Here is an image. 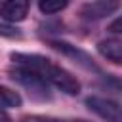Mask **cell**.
I'll return each instance as SVG.
<instances>
[{
    "label": "cell",
    "instance_id": "6da1fadb",
    "mask_svg": "<svg viewBox=\"0 0 122 122\" xmlns=\"http://www.w3.org/2000/svg\"><path fill=\"white\" fill-rule=\"evenodd\" d=\"M11 61L17 67L34 72L46 84H53L63 93L76 95L80 92V82L69 71H65L63 67L51 63V59H48L44 55H38V53H19L17 51V53H11Z\"/></svg>",
    "mask_w": 122,
    "mask_h": 122
},
{
    "label": "cell",
    "instance_id": "7a4b0ae2",
    "mask_svg": "<svg viewBox=\"0 0 122 122\" xmlns=\"http://www.w3.org/2000/svg\"><path fill=\"white\" fill-rule=\"evenodd\" d=\"M10 76H11V80H15V82H19L23 88H27V90H29V93H30L34 99L44 101V99H48V97H50L48 84H46L40 76H36L34 72H30V71H27V69L17 67L15 71H11V72H10Z\"/></svg>",
    "mask_w": 122,
    "mask_h": 122
},
{
    "label": "cell",
    "instance_id": "3957f363",
    "mask_svg": "<svg viewBox=\"0 0 122 122\" xmlns=\"http://www.w3.org/2000/svg\"><path fill=\"white\" fill-rule=\"evenodd\" d=\"M86 105L92 112H95L97 116H101L107 122H122V112H120V105L112 99L107 97H97L92 95L86 99Z\"/></svg>",
    "mask_w": 122,
    "mask_h": 122
},
{
    "label": "cell",
    "instance_id": "277c9868",
    "mask_svg": "<svg viewBox=\"0 0 122 122\" xmlns=\"http://www.w3.org/2000/svg\"><path fill=\"white\" fill-rule=\"evenodd\" d=\"M120 8V4L116 0H97V2H88L82 6L80 15L84 19H101L111 15L112 11H116Z\"/></svg>",
    "mask_w": 122,
    "mask_h": 122
},
{
    "label": "cell",
    "instance_id": "5b68a950",
    "mask_svg": "<svg viewBox=\"0 0 122 122\" xmlns=\"http://www.w3.org/2000/svg\"><path fill=\"white\" fill-rule=\"evenodd\" d=\"M27 11H29V2H23V0H10L0 6V15L8 23L23 21L27 17Z\"/></svg>",
    "mask_w": 122,
    "mask_h": 122
},
{
    "label": "cell",
    "instance_id": "8992f818",
    "mask_svg": "<svg viewBox=\"0 0 122 122\" xmlns=\"http://www.w3.org/2000/svg\"><path fill=\"white\" fill-rule=\"evenodd\" d=\"M50 46L53 48V50H57V51H61V53H65V55H69V57H74L80 65H84V67H88V69H95V65L92 63V59L88 57V53H84L82 50H78L76 46H71V44H67V42H61V40H51L50 42Z\"/></svg>",
    "mask_w": 122,
    "mask_h": 122
},
{
    "label": "cell",
    "instance_id": "52a82bcc",
    "mask_svg": "<svg viewBox=\"0 0 122 122\" xmlns=\"http://www.w3.org/2000/svg\"><path fill=\"white\" fill-rule=\"evenodd\" d=\"M97 51L107 57L109 61L120 65L122 63V42L118 38H107V40H101L97 44Z\"/></svg>",
    "mask_w": 122,
    "mask_h": 122
},
{
    "label": "cell",
    "instance_id": "ba28073f",
    "mask_svg": "<svg viewBox=\"0 0 122 122\" xmlns=\"http://www.w3.org/2000/svg\"><path fill=\"white\" fill-rule=\"evenodd\" d=\"M21 101H23V99H21V95H19L15 90H11V88L0 84V109H2V111H4V109L19 107Z\"/></svg>",
    "mask_w": 122,
    "mask_h": 122
},
{
    "label": "cell",
    "instance_id": "9c48e42d",
    "mask_svg": "<svg viewBox=\"0 0 122 122\" xmlns=\"http://www.w3.org/2000/svg\"><path fill=\"white\" fill-rule=\"evenodd\" d=\"M65 8H67V0H40L38 2V10L42 13H46V15L57 13V11H61Z\"/></svg>",
    "mask_w": 122,
    "mask_h": 122
},
{
    "label": "cell",
    "instance_id": "30bf717a",
    "mask_svg": "<svg viewBox=\"0 0 122 122\" xmlns=\"http://www.w3.org/2000/svg\"><path fill=\"white\" fill-rule=\"evenodd\" d=\"M23 122H65V120H59V118H53V116H42V114H32V116H27Z\"/></svg>",
    "mask_w": 122,
    "mask_h": 122
},
{
    "label": "cell",
    "instance_id": "8fae6325",
    "mask_svg": "<svg viewBox=\"0 0 122 122\" xmlns=\"http://www.w3.org/2000/svg\"><path fill=\"white\" fill-rule=\"evenodd\" d=\"M0 36H8V38H15L19 36V30L11 25H2L0 23Z\"/></svg>",
    "mask_w": 122,
    "mask_h": 122
},
{
    "label": "cell",
    "instance_id": "7c38bea8",
    "mask_svg": "<svg viewBox=\"0 0 122 122\" xmlns=\"http://www.w3.org/2000/svg\"><path fill=\"white\" fill-rule=\"evenodd\" d=\"M109 30H111V32H114V34H120V32H122V19H120V17H118V19H114V21L111 23Z\"/></svg>",
    "mask_w": 122,
    "mask_h": 122
},
{
    "label": "cell",
    "instance_id": "4fadbf2b",
    "mask_svg": "<svg viewBox=\"0 0 122 122\" xmlns=\"http://www.w3.org/2000/svg\"><path fill=\"white\" fill-rule=\"evenodd\" d=\"M0 122H11V116L6 111H2V109H0Z\"/></svg>",
    "mask_w": 122,
    "mask_h": 122
},
{
    "label": "cell",
    "instance_id": "5bb4252c",
    "mask_svg": "<svg viewBox=\"0 0 122 122\" xmlns=\"http://www.w3.org/2000/svg\"><path fill=\"white\" fill-rule=\"evenodd\" d=\"M74 122H86V120H74Z\"/></svg>",
    "mask_w": 122,
    "mask_h": 122
}]
</instances>
